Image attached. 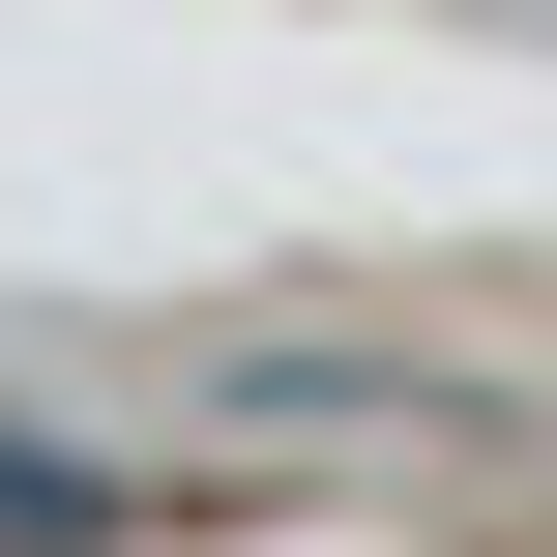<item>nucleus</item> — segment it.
<instances>
[{
	"label": "nucleus",
	"instance_id": "1",
	"mask_svg": "<svg viewBox=\"0 0 557 557\" xmlns=\"http://www.w3.org/2000/svg\"><path fill=\"white\" fill-rule=\"evenodd\" d=\"M117 529V470H59V441H0V557H88Z\"/></svg>",
	"mask_w": 557,
	"mask_h": 557
}]
</instances>
